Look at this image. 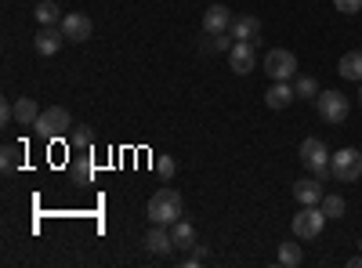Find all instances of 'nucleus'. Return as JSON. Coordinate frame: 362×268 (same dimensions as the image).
I'll list each match as a JSON object with an SVG mask.
<instances>
[{
  "label": "nucleus",
  "instance_id": "15",
  "mask_svg": "<svg viewBox=\"0 0 362 268\" xmlns=\"http://www.w3.org/2000/svg\"><path fill=\"white\" fill-rule=\"evenodd\" d=\"M257 33H261V18H254V15H235L232 25H228L232 40H254Z\"/></svg>",
  "mask_w": 362,
  "mask_h": 268
},
{
  "label": "nucleus",
  "instance_id": "6",
  "mask_svg": "<svg viewBox=\"0 0 362 268\" xmlns=\"http://www.w3.org/2000/svg\"><path fill=\"white\" fill-rule=\"evenodd\" d=\"M264 73L272 80H293L297 76V54L293 51H283V47H272L264 54Z\"/></svg>",
  "mask_w": 362,
  "mask_h": 268
},
{
  "label": "nucleus",
  "instance_id": "32",
  "mask_svg": "<svg viewBox=\"0 0 362 268\" xmlns=\"http://www.w3.org/2000/svg\"><path fill=\"white\" fill-rule=\"evenodd\" d=\"M358 247H362V240H358Z\"/></svg>",
  "mask_w": 362,
  "mask_h": 268
},
{
  "label": "nucleus",
  "instance_id": "30",
  "mask_svg": "<svg viewBox=\"0 0 362 268\" xmlns=\"http://www.w3.org/2000/svg\"><path fill=\"white\" fill-rule=\"evenodd\" d=\"M348 268H362V254L358 257H348Z\"/></svg>",
  "mask_w": 362,
  "mask_h": 268
},
{
  "label": "nucleus",
  "instance_id": "5",
  "mask_svg": "<svg viewBox=\"0 0 362 268\" xmlns=\"http://www.w3.org/2000/svg\"><path fill=\"white\" fill-rule=\"evenodd\" d=\"M326 214H322V206H305L300 214H293V235L297 240H315V235H322V228H326Z\"/></svg>",
  "mask_w": 362,
  "mask_h": 268
},
{
  "label": "nucleus",
  "instance_id": "21",
  "mask_svg": "<svg viewBox=\"0 0 362 268\" xmlns=\"http://www.w3.org/2000/svg\"><path fill=\"white\" fill-rule=\"evenodd\" d=\"M0 167H4V174L18 170L22 167V145H4L0 148Z\"/></svg>",
  "mask_w": 362,
  "mask_h": 268
},
{
  "label": "nucleus",
  "instance_id": "11",
  "mask_svg": "<svg viewBox=\"0 0 362 268\" xmlns=\"http://www.w3.org/2000/svg\"><path fill=\"white\" fill-rule=\"evenodd\" d=\"M232 11L225 8V4H210L206 11H203V33H228V25H232Z\"/></svg>",
  "mask_w": 362,
  "mask_h": 268
},
{
  "label": "nucleus",
  "instance_id": "10",
  "mask_svg": "<svg viewBox=\"0 0 362 268\" xmlns=\"http://www.w3.org/2000/svg\"><path fill=\"white\" fill-rule=\"evenodd\" d=\"M228 66H232V73H239V76L254 73V44H250V40H235L232 51H228Z\"/></svg>",
  "mask_w": 362,
  "mask_h": 268
},
{
  "label": "nucleus",
  "instance_id": "1",
  "mask_svg": "<svg viewBox=\"0 0 362 268\" xmlns=\"http://www.w3.org/2000/svg\"><path fill=\"white\" fill-rule=\"evenodd\" d=\"M145 214H148V221L153 225H174L177 218H181V192L177 189H156L153 192V199H148V206H145Z\"/></svg>",
  "mask_w": 362,
  "mask_h": 268
},
{
  "label": "nucleus",
  "instance_id": "17",
  "mask_svg": "<svg viewBox=\"0 0 362 268\" xmlns=\"http://www.w3.org/2000/svg\"><path fill=\"white\" fill-rule=\"evenodd\" d=\"M337 73H341L344 80L362 83V51H348V54H341V66H337Z\"/></svg>",
  "mask_w": 362,
  "mask_h": 268
},
{
  "label": "nucleus",
  "instance_id": "29",
  "mask_svg": "<svg viewBox=\"0 0 362 268\" xmlns=\"http://www.w3.org/2000/svg\"><path fill=\"white\" fill-rule=\"evenodd\" d=\"M203 257H206V250H203V247H192V254H189L185 264H203Z\"/></svg>",
  "mask_w": 362,
  "mask_h": 268
},
{
  "label": "nucleus",
  "instance_id": "14",
  "mask_svg": "<svg viewBox=\"0 0 362 268\" xmlns=\"http://www.w3.org/2000/svg\"><path fill=\"white\" fill-rule=\"evenodd\" d=\"M293 98H297V95H293V83H290V80H272L268 95H264V105H268V109H286Z\"/></svg>",
  "mask_w": 362,
  "mask_h": 268
},
{
  "label": "nucleus",
  "instance_id": "28",
  "mask_svg": "<svg viewBox=\"0 0 362 268\" xmlns=\"http://www.w3.org/2000/svg\"><path fill=\"white\" fill-rule=\"evenodd\" d=\"M11 120H15V105L4 102V105H0V124H11Z\"/></svg>",
  "mask_w": 362,
  "mask_h": 268
},
{
  "label": "nucleus",
  "instance_id": "20",
  "mask_svg": "<svg viewBox=\"0 0 362 268\" xmlns=\"http://www.w3.org/2000/svg\"><path fill=\"white\" fill-rule=\"evenodd\" d=\"M300 261H305V254H300V243H279V264L283 268H297Z\"/></svg>",
  "mask_w": 362,
  "mask_h": 268
},
{
  "label": "nucleus",
  "instance_id": "26",
  "mask_svg": "<svg viewBox=\"0 0 362 268\" xmlns=\"http://www.w3.org/2000/svg\"><path fill=\"white\" fill-rule=\"evenodd\" d=\"M334 8L344 15H355V11H362V0H334Z\"/></svg>",
  "mask_w": 362,
  "mask_h": 268
},
{
  "label": "nucleus",
  "instance_id": "13",
  "mask_svg": "<svg viewBox=\"0 0 362 268\" xmlns=\"http://www.w3.org/2000/svg\"><path fill=\"white\" fill-rule=\"evenodd\" d=\"M293 196H297L300 206H319L326 192H322V185H319V177L312 174V177H305V182H293Z\"/></svg>",
  "mask_w": 362,
  "mask_h": 268
},
{
  "label": "nucleus",
  "instance_id": "22",
  "mask_svg": "<svg viewBox=\"0 0 362 268\" xmlns=\"http://www.w3.org/2000/svg\"><path fill=\"white\" fill-rule=\"evenodd\" d=\"M293 95L297 98H319V83H315V76H293Z\"/></svg>",
  "mask_w": 362,
  "mask_h": 268
},
{
  "label": "nucleus",
  "instance_id": "25",
  "mask_svg": "<svg viewBox=\"0 0 362 268\" xmlns=\"http://www.w3.org/2000/svg\"><path fill=\"white\" fill-rule=\"evenodd\" d=\"M156 170H160L163 177H174V170H177L174 156H156Z\"/></svg>",
  "mask_w": 362,
  "mask_h": 268
},
{
  "label": "nucleus",
  "instance_id": "18",
  "mask_svg": "<svg viewBox=\"0 0 362 268\" xmlns=\"http://www.w3.org/2000/svg\"><path fill=\"white\" fill-rule=\"evenodd\" d=\"M37 116H40V105H37L33 98H18V102H15V120H18L22 127H33Z\"/></svg>",
  "mask_w": 362,
  "mask_h": 268
},
{
  "label": "nucleus",
  "instance_id": "31",
  "mask_svg": "<svg viewBox=\"0 0 362 268\" xmlns=\"http://www.w3.org/2000/svg\"><path fill=\"white\" fill-rule=\"evenodd\" d=\"M358 102H362V91H358Z\"/></svg>",
  "mask_w": 362,
  "mask_h": 268
},
{
  "label": "nucleus",
  "instance_id": "4",
  "mask_svg": "<svg viewBox=\"0 0 362 268\" xmlns=\"http://www.w3.org/2000/svg\"><path fill=\"white\" fill-rule=\"evenodd\" d=\"M315 112H319V120H326V124H344L348 112H351V102L341 91H319Z\"/></svg>",
  "mask_w": 362,
  "mask_h": 268
},
{
  "label": "nucleus",
  "instance_id": "24",
  "mask_svg": "<svg viewBox=\"0 0 362 268\" xmlns=\"http://www.w3.org/2000/svg\"><path fill=\"white\" fill-rule=\"evenodd\" d=\"M69 145L76 148V153H87V148H90V131H87V127L73 131V134H69Z\"/></svg>",
  "mask_w": 362,
  "mask_h": 268
},
{
  "label": "nucleus",
  "instance_id": "7",
  "mask_svg": "<svg viewBox=\"0 0 362 268\" xmlns=\"http://www.w3.org/2000/svg\"><path fill=\"white\" fill-rule=\"evenodd\" d=\"M329 167H334L337 182H358L362 177V153L358 148H341V153H334Z\"/></svg>",
  "mask_w": 362,
  "mask_h": 268
},
{
  "label": "nucleus",
  "instance_id": "8",
  "mask_svg": "<svg viewBox=\"0 0 362 268\" xmlns=\"http://www.w3.org/2000/svg\"><path fill=\"white\" fill-rule=\"evenodd\" d=\"M62 33H66L69 44H87L90 33H95V22H90L87 15H80V11H69L62 18Z\"/></svg>",
  "mask_w": 362,
  "mask_h": 268
},
{
  "label": "nucleus",
  "instance_id": "16",
  "mask_svg": "<svg viewBox=\"0 0 362 268\" xmlns=\"http://www.w3.org/2000/svg\"><path fill=\"white\" fill-rule=\"evenodd\" d=\"M170 240H174V250H192L196 247V228L185 218H177L170 225Z\"/></svg>",
  "mask_w": 362,
  "mask_h": 268
},
{
  "label": "nucleus",
  "instance_id": "19",
  "mask_svg": "<svg viewBox=\"0 0 362 268\" xmlns=\"http://www.w3.org/2000/svg\"><path fill=\"white\" fill-rule=\"evenodd\" d=\"M33 15H37V22H40V25H62V18H66V15H62V8H58L54 0H40Z\"/></svg>",
  "mask_w": 362,
  "mask_h": 268
},
{
  "label": "nucleus",
  "instance_id": "23",
  "mask_svg": "<svg viewBox=\"0 0 362 268\" xmlns=\"http://www.w3.org/2000/svg\"><path fill=\"white\" fill-rule=\"evenodd\" d=\"M319 206H322V214H326V218H344V199H341V196H334V192L322 196V203H319Z\"/></svg>",
  "mask_w": 362,
  "mask_h": 268
},
{
  "label": "nucleus",
  "instance_id": "2",
  "mask_svg": "<svg viewBox=\"0 0 362 268\" xmlns=\"http://www.w3.org/2000/svg\"><path fill=\"white\" fill-rule=\"evenodd\" d=\"M300 163H305L315 177H319V182H326V177H334V167H329V160H334V156H329V148H326V141L322 138H305V141H300Z\"/></svg>",
  "mask_w": 362,
  "mask_h": 268
},
{
  "label": "nucleus",
  "instance_id": "27",
  "mask_svg": "<svg viewBox=\"0 0 362 268\" xmlns=\"http://www.w3.org/2000/svg\"><path fill=\"white\" fill-rule=\"evenodd\" d=\"M73 174L80 177V182H90V160L83 156V163H76V167H73Z\"/></svg>",
  "mask_w": 362,
  "mask_h": 268
},
{
  "label": "nucleus",
  "instance_id": "12",
  "mask_svg": "<svg viewBox=\"0 0 362 268\" xmlns=\"http://www.w3.org/2000/svg\"><path fill=\"white\" fill-rule=\"evenodd\" d=\"M145 250L156 254V257H167L174 250V240H170V225H153L145 232Z\"/></svg>",
  "mask_w": 362,
  "mask_h": 268
},
{
  "label": "nucleus",
  "instance_id": "9",
  "mask_svg": "<svg viewBox=\"0 0 362 268\" xmlns=\"http://www.w3.org/2000/svg\"><path fill=\"white\" fill-rule=\"evenodd\" d=\"M62 44H69L66 33H62V25H40V33L33 37L37 54H58V51H62Z\"/></svg>",
  "mask_w": 362,
  "mask_h": 268
},
{
  "label": "nucleus",
  "instance_id": "3",
  "mask_svg": "<svg viewBox=\"0 0 362 268\" xmlns=\"http://www.w3.org/2000/svg\"><path fill=\"white\" fill-rule=\"evenodd\" d=\"M33 127H37V134H40L44 141H58V138L69 134L73 116H69V109H62V105H51V109H40V116H37Z\"/></svg>",
  "mask_w": 362,
  "mask_h": 268
}]
</instances>
